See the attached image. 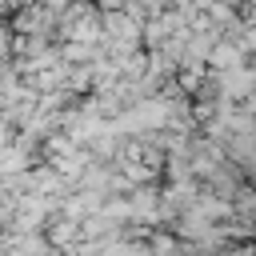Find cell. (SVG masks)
<instances>
[{
  "label": "cell",
  "mask_w": 256,
  "mask_h": 256,
  "mask_svg": "<svg viewBox=\"0 0 256 256\" xmlns=\"http://www.w3.org/2000/svg\"><path fill=\"white\" fill-rule=\"evenodd\" d=\"M128 216H140V220H160V196L152 188H136L132 200H128Z\"/></svg>",
  "instance_id": "1"
},
{
  "label": "cell",
  "mask_w": 256,
  "mask_h": 256,
  "mask_svg": "<svg viewBox=\"0 0 256 256\" xmlns=\"http://www.w3.org/2000/svg\"><path fill=\"white\" fill-rule=\"evenodd\" d=\"M220 84H224V96H244V92L252 96V92H256V72L240 64V68L224 72V80H220Z\"/></svg>",
  "instance_id": "2"
},
{
  "label": "cell",
  "mask_w": 256,
  "mask_h": 256,
  "mask_svg": "<svg viewBox=\"0 0 256 256\" xmlns=\"http://www.w3.org/2000/svg\"><path fill=\"white\" fill-rule=\"evenodd\" d=\"M208 60H212L220 72H232V68H240V48H236V44H212Z\"/></svg>",
  "instance_id": "3"
},
{
  "label": "cell",
  "mask_w": 256,
  "mask_h": 256,
  "mask_svg": "<svg viewBox=\"0 0 256 256\" xmlns=\"http://www.w3.org/2000/svg\"><path fill=\"white\" fill-rule=\"evenodd\" d=\"M52 240L56 244H68V240H76V220H56V228H52Z\"/></svg>",
  "instance_id": "4"
},
{
  "label": "cell",
  "mask_w": 256,
  "mask_h": 256,
  "mask_svg": "<svg viewBox=\"0 0 256 256\" xmlns=\"http://www.w3.org/2000/svg\"><path fill=\"white\" fill-rule=\"evenodd\" d=\"M248 112H252V116H256V92H252V100H248Z\"/></svg>",
  "instance_id": "5"
}]
</instances>
